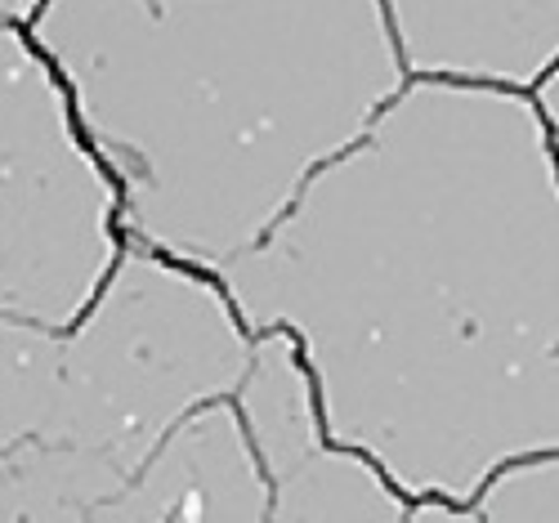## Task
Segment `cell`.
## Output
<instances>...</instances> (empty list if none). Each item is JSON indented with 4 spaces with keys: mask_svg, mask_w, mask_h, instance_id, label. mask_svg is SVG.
I'll list each match as a JSON object with an SVG mask.
<instances>
[{
    "mask_svg": "<svg viewBox=\"0 0 559 523\" xmlns=\"http://www.w3.org/2000/svg\"><path fill=\"white\" fill-rule=\"evenodd\" d=\"M555 130L524 90L407 76L215 282L287 326L322 435L403 501L559 448Z\"/></svg>",
    "mask_w": 559,
    "mask_h": 523,
    "instance_id": "6da1fadb",
    "label": "cell"
},
{
    "mask_svg": "<svg viewBox=\"0 0 559 523\" xmlns=\"http://www.w3.org/2000/svg\"><path fill=\"white\" fill-rule=\"evenodd\" d=\"M121 237L215 273L403 90L381 0H40Z\"/></svg>",
    "mask_w": 559,
    "mask_h": 523,
    "instance_id": "7a4b0ae2",
    "label": "cell"
},
{
    "mask_svg": "<svg viewBox=\"0 0 559 523\" xmlns=\"http://www.w3.org/2000/svg\"><path fill=\"white\" fill-rule=\"evenodd\" d=\"M251 362L215 273L130 237L72 326L0 309V523H273Z\"/></svg>",
    "mask_w": 559,
    "mask_h": 523,
    "instance_id": "3957f363",
    "label": "cell"
},
{
    "mask_svg": "<svg viewBox=\"0 0 559 523\" xmlns=\"http://www.w3.org/2000/svg\"><path fill=\"white\" fill-rule=\"evenodd\" d=\"M121 251L117 188L27 32L0 27V309L72 326Z\"/></svg>",
    "mask_w": 559,
    "mask_h": 523,
    "instance_id": "277c9868",
    "label": "cell"
},
{
    "mask_svg": "<svg viewBox=\"0 0 559 523\" xmlns=\"http://www.w3.org/2000/svg\"><path fill=\"white\" fill-rule=\"evenodd\" d=\"M403 76L533 90L559 55V0H381Z\"/></svg>",
    "mask_w": 559,
    "mask_h": 523,
    "instance_id": "5b68a950",
    "label": "cell"
},
{
    "mask_svg": "<svg viewBox=\"0 0 559 523\" xmlns=\"http://www.w3.org/2000/svg\"><path fill=\"white\" fill-rule=\"evenodd\" d=\"M403 523H559V461L555 452L501 461L471 501H407Z\"/></svg>",
    "mask_w": 559,
    "mask_h": 523,
    "instance_id": "8992f818",
    "label": "cell"
},
{
    "mask_svg": "<svg viewBox=\"0 0 559 523\" xmlns=\"http://www.w3.org/2000/svg\"><path fill=\"white\" fill-rule=\"evenodd\" d=\"M40 0H0V27H27Z\"/></svg>",
    "mask_w": 559,
    "mask_h": 523,
    "instance_id": "52a82bcc",
    "label": "cell"
}]
</instances>
